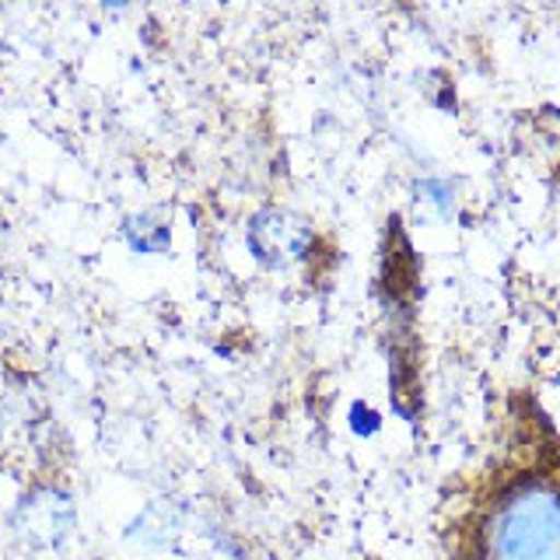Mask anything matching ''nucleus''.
Returning a JSON list of instances; mask_svg holds the SVG:
<instances>
[{"label": "nucleus", "instance_id": "obj_1", "mask_svg": "<svg viewBox=\"0 0 560 560\" xmlns=\"http://www.w3.org/2000/svg\"><path fill=\"white\" fill-rule=\"evenodd\" d=\"M483 560H560V487L512 490L483 529Z\"/></svg>", "mask_w": 560, "mask_h": 560}, {"label": "nucleus", "instance_id": "obj_2", "mask_svg": "<svg viewBox=\"0 0 560 560\" xmlns=\"http://www.w3.org/2000/svg\"><path fill=\"white\" fill-rule=\"evenodd\" d=\"M249 253L262 267H288L308 253V224L291 218L288 210H262L249 224Z\"/></svg>", "mask_w": 560, "mask_h": 560}, {"label": "nucleus", "instance_id": "obj_3", "mask_svg": "<svg viewBox=\"0 0 560 560\" xmlns=\"http://www.w3.org/2000/svg\"><path fill=\"white\" fill-rule=\"evenodd\" d=\"M122 235H127V242L137 253H151V256L168 253V245H172L168 224H158L151 218H130L127 228H122Z\"/></svg>", "mask_w": 560, "mask_h": 560}, {"label": "nucleus", "instance_id": "obj_4", "mask_svg": "<svg viewBox=\"0 0 560 560\" xmlns=\"http://www.w3.org/2000/svg\"><path fill=\"white\" fill-rule=\"evenodd\" d=\"M417 203H428L438 210V218H448L452 214V189L438 179H428L417 186Z\"/></svg>", "mask_w": 560, "mask_h": 560}, {"label": "nucleus", "instance_id": "obj_5", "mask_svg": "<svg viewBox=\"0 0 560 560\" xmlns=\"http://www.w3.org/2000/svg\"><path fill=\"white\" fill-rule=\"evenodd\" d=\"M350 428H354V434H375L378 428H382V420H378V413L372 410V407H364V402H354L350 407Z\"/></svg>", "mask_w": 560, "mask_h": 560}, {"label": "nucleus", "instance_id": "obj_6", "mask_svg": "<svg viewBox=\"0 0 560 560\" xmlns=\"http://www.w3.org/2000/svg\"><path fill=\"white\" fill-rule=\"evenodd\" d=\"M557 385H560V375H557Z\"/></svg>", "mask_w": 560, "mask_h": 560}]
</instances>
